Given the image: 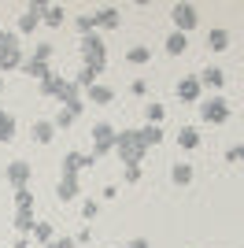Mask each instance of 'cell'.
Masks as SVG:
<instances>
[{"label":"cell","instance_id":"obj_20","mask_svg":"<svg viewBox=\"0 0 244 248\" xmlns=\"http://www.w3.org/2000/svg\"><path fill=\"white\" fill-rule=\"evenodd\" d=\"M19 71H26V74L33 78V82H45V78L52 74V67H48V63H41V60H33V56H30V60H22V67H19Z\"/></svg>","mask_w":244,"mask_h":248},{"label":"cell","instance_id":"obj_6","mask_svg":"<svg viewBox=\"0 0 244 248\" xmlns=\"http://www.w3.org/2000/svg\"><path fill=\"white\" fill-rule=\"evenodd\" d=\"M89 141H92V155L100 159V155L115 152V141H119V130H115L111 123H96V126H92V134H89Z\"/></svg>","mask_w":244,"mask_h":248},{"label":"cell","instance_id":"obj_12","mask_svg":"<svg viewBox=\"0 0 244 248\" xmlns=\"http://www.w3.org/2000/svg\"><path fill=\"white\" fill-rule=\"evenodd\" d=\"M41 11H45V4H30V8L19 15V30H15L19 37H26V33H33L41 26Z\"/></svg>","mask_w":244,"mask_h":248},{"label":"cell","instance_id":"obj_9","mask_svg":"<svg viewBox=\"0 0 244 248\" xmlns=\"http://www.w3.org/2000/svg\"><path fill=\"white\" fill-rule=\"evenodd\" d=\"M4 178H8L11 189H30V178H33V167L26 163V159H11L8 170H4Z\"/></svg>","mask_w":244,"mask_h":248},{"label":"cell","instance_id":"obj_31","mask_svg":"<svg viewBox=\"0 0 244 248\" xmlns=\"http://www.w3.org/2000/svg\"><path fill=\"white\" fill-rule=\"evenodd\" d=\"M74 26H78L81 37H85V33H96V22H92V15H78V19H74Z\"/></svg>","mask_w":244,"mask_h":248},{"label":"cell","instance_id":"obj_17","mask_svg":"<svg viewBox=\"0 0 244 248\" xmlns=\"http://www.w3.org/2000/svg\"><path fill=\"white\" fill-rule=\"evenodd\" d=\"M196 78H200L203 89H222V85H226V71H222V67H203Z\"/></svg>","mask_w":244,"mask_h":248},{"label":"cell","instance_id":"obj_35","mask_svg":"<svg viewBox=\"0 0 244 248\" xmlns=\"http://www.w3.org/2000/svg\"><path fill=\"white\" fill-rule=\"evenodd\" d=\"M122 178H126L130 186H137V182H141V167H126V170H122Z\"/></svg>","mask_w":244,"mask_h":248},{"label":"cell","instance_id":"obj_28","mask_svg":"<svg viewBox=\"0 0 244 248\" xmlns=\"http://www.w3.org/2000/svg\"><path fill=\"white\" fill-rule=\"evenodd\" d=\"M15 211H33V189H15Z\"/></svg>","mask_w":244,"mask_h":248},{"label":"cell","instance_id":"obj_23","mask_svg":"<svg viewBox=\"0 0 244 248\" xmlns=\"http://www.w3.org/2000/svg\"><path fill=\"white\" fill-rule=\"evenodd\" d=\"M163 48L170 52V56H185V48H189V37H185V33H178V30H170V33H167V41H163Z\"/></svg>","mask_w":244,"mask_h":248},{"label":"cell","instance_id":"obj_22","mask_svg":"<svg viewBox=\"0 0 244 248\" xmlns=\"http://www.w3.org/2000/svg\"><path fill=\"white\" fill-rule=\"evenodd\" d=\"M178 145H182L185 152H196V148H200V130H196V126H182V130H178Z\"/></svg>","mask_w":244,"mask_h":248},{"label":"cell","instance_id":"obj_27","mask_svg":"<svg viewBox=\"0 0 244 248\" xmlns=\"http://www.w3.org/2000/svg\"><path fill=\"white\" fill-rule=\"evenodd\" d=\"M144 119H148V126H159L163 119H167V108H163V104H148V108H144Z\"/></svg>","mask_w":244,"mask_h":248},{"label":"cell","instance_id":"obj_3","mask_svg":"<svg viewBox=\"0 0 244 248\" xmlns=\"http://www.w3.org/2000/svg\"><path fill=\"white\" fill-rule=\"evenodd\" d=\"M78 52H81V67H89V71H96V74L107 71V45H104L100 33H85Z\"/></svg>","mask_w":244,"mask_h":248},{"label":"cell","instance_id":"obj_36","mask_svg":"<svg viewBox=\"0 0 244 248\" xmlns=\"http://www.w3.org/2000/svg\"><path fill=\"white\" fill-rule=\"evenodd\" d=\"M41 248H74V237H56V241H48V245H41Z\"/></svg>","mask_w":244,"mask_h":248},{"label":"cell","instance_id":"obj_5","mask_svg":"<svg viewBox=\"0 0 244 248\" xmlns=\"http://www.w3.org/2000/svg\"><path fill=\"white\" fill-rule=\"evenodd\" d=\"M170 22H174V30H178V33L189 37V33L200 26V8L189 4V0H182V4H174V8H170Z\"/></svg>","mask_w":244,"mask_h":248},{"label":"cell","instance_id":"obj_19","mask_svg":"<svg viewBox=\"0 0 244 248\" xmlns=\"http://www.w3.org/2000/svg\"><path fill=\"white\" fill-rule=\"evenodd\" d=\"M85 100H89V104H100V108H104V104L115 100V89H111V85H104V82H96V85H89V89H85Z\"/></svg>","mask_w":244,"mask_h":248},{"label":"cell","instance_id":"obj_10","mask_svg":"<svg viewBox=\"0 0 244 248\" xmlns=\"http://www.w3.org/2000/svg\"><path fill=\"white\" fill-rule=\"evenodd\" d=\"M174 93H178V100H182V104H200L203 85H200V78H196V74H185V78H178Z\"/></svg>","mask_w":244,"mask_h":248},{"label":"cell","instance_id":"obj_24","mask_svg":"<svg viewBox=\"0 0 244 248\" xmlns=\"http://www.w3.org/2000/svg\"><path fill=\"white\" fill-rule=\"evenodd\" d=\"M15 141V115L0 108V145H11Z\"/></svg>","mask_w":244,"mask_h":248},{"label":"cell","instance_id":"obj_26","mask_svg":"<svg viewBox=\"0 0 244 248\" xmlns=\"http://www.w3.org/2000/svg\"><path fill=\"white\" fill-rule=\"evenodd\" d=\"M126 60H130L133 67H144V63L152 60V52H148V45H133V48L126 52Z\"/></svg>","mask_w":244,"mask_h":248},{"label":"cell","instance_id":"obj_38","mask_svg":"<svg viewBox=\"0 0 244 248\" xmlns=\"http://www.w3.org/2000/svg\"><path fill=\"white\" fill-rule=\"evenodd\" d=\"M15 248H33V245H30L26 237H19V241H15Z\"/></svg>","mask_w":244,"mask_h":248},{"label":"cell","instance_id":"obj_11","mask_svg":"<svg viewBox=\"0 0 244 248\" xmlns=\"http://www.w3.org/2000/svg\"><path fill=\"white\" fill-rule=\"evenodd\" d=\"M56 197H60V204L78 200L81 197V178L78 174H60V182H56Z\"/></svg>","mask_w":244,"mask_h":248},{"label":"cell","instance_id":"obj_13","mask_svg":"<svg viewBox=\"0 0 244 248\" xmlns=\"http://www.w3.org/2000/svg\"><path fill=\"white\" fill-rule=\"evenodd\" d=\"M56 134H60V130H56V123H52V119H37V123L30 126V137L37 141V145H52V141H56Z\"/></svg>","mask_w":244,"mask_h":248},{"label":"cell","instance_id":"obj_14","mask_svg":"<svg viewBox=\"0 0 244 248\" xmlns=\"http://www.w3.org/2000/svg\"><path fill=\"white\" fill-rule=\"evenodd\" d=\"M92 22H96L100 30H119L122 26V11L119 8H100V11H92Z\"/></svg>","mask_w":244,"mask_h":248},{"label":"cell","instance_id":"obj_1","mask_svg":"<svg viewBox=\"0 0 244 248\" xmlns=\"http://www.w3.org/2000/svg\"><path fill=\"white\" fill-rule=\"evenodd\" d=\"M41 93L52 96V100H60L63 108H71V104L81 100V89L74 85V78H63V74H56V71H52L48 78L41 82Z\"/></svg>","mask_w":244,"mask_h":248},{"label":"cell","instance_id":"obj_40","mask_svg":"<svg viewBox=\"0 0 244 248\" xmlns=\"http://www.w3.org/2000/svg\"><path fill=\"white\" fill-rule=\"evenodd\" d=\"M119 248H133V245H119Z\"/></svg>","mask_w":244,"mask_h":248},{"label":"cell","instance_id":"obj_41","mask_svg":"<svg viewBox=\"0 0 244 248\" xmlns=\"http://www.w3.org/2000/svg\"><path fill=\"white\" fill-rule=\"evenodd\" d=\"M0 30H4V26H0Z\"/></svg>","mask_w":244,"mask_h":248},{"label":"cell","instance_id":"obj_30","mask_svg":"<svg viewBox=\"0 0 244 248\" xmlns=\"http://www.w3.org/2000/svg\"><path fill=\"white\" fill-rule=\"evenodd\" d=\"M30 56H33V60H41V63H52V56H56V48H52V45H48V41H41V45H37V48H33V52H30Z\"/></svg>","mask_w":244,"mask_h":248},{"label":"cell","instance_id":"obj_18","mask_svg":"<svg viewBox=\"0 0 244 248\" xmlns=\"http://www.w3.org/2000/svg\"><path fill=\"white\" fill-rule=\"evenodd\" d=\"M229 41H233V37H229L226 26H211V30H207V48H211V52H226Z\"/></svg>","mask_w":244,"mask_h":248},{"label":"cell","instance_id":"obj_15","mask_svg":"<svg viewBox=\"0 0 244 248\" xmlns=\"http://www.w3.org/2000/svg\"><path fill=\"white\" fill-rule=\"evenodd\" d=\"M193 178H196V167L193 163H174L170 167V182L178 189H189V186H193Z\"/></svg>","mask_w":244,"mask_h":248},{"label":"cell","instance_id":"obj_2","mask_svg":"<svg viewBox=\"0 0 244 248\" xmlns=\"http://www.w3.org/2000/svg\"><path fill=\"white\" fill-rule=\"evenodd\" d=\"M115 155H119L126 167H141V159L148 155V148H144V141H141V130H119Z\"/></svg>","mask_w":244,"mask_h":248},{"label":"cell","instance_id":"obj_25","mask_svg":"<svg viewBox=\"0 0 244 248\" xmlns=\"http://www.w3.org/2000/svg\"><path fill=\"white\" fill-rule=\"evenodd\" d=\"M141 141H144V148L163 145V126H148V123H144L141 126Z\"/></svg>","mask_w":244,"mask_h":248},{"label":"cell","instance_id":"obj_33","mask_svg":"<svg viewBox=\"0 0 244 248\" xmlns=\"http://www.w3.org/2000/svg\"><path fill=\"white\" fill-rule=\"evenodd\" d=\"M96 211H100V204H96V200H85V204H81V218H85V222H89V218H96Z\"/></svg>","mask_w":244,"mask_h":248},{"label":"cell","instance_id":"obj_21","mask_svg":"<svg viewBox=\"0 0 244 248\" xmlns=\"http://www.w3.org/2000/svg\"><path fill=\"white\" fill-rule=\"evenodd\" d=\"M81 108H85V100H78V104H71V108H63L52 123H56V130H67V126H74V119L81 115Z\"/></svg>","mask_w":244,"mask_h":248},{"label":"cell","instance_id":"obj_7","mask_svg":"<svg viewBox=\"0 0 244 248\" xmlns=\"http://www.w3.org/2000/svg\"><path fill=\"white\" fill-rule=\"evenodd\" d=\"M200 119H203V123H211V126L229 123V104H226L222 96H211V100H203V104H200Z\"/></svg>","mask_w":244,"mask_h":248},{"label":"cell","instance_id":"obj_34","mask_svg":"<svg viewBox=\"0 0 244 248\" xmlns=\"http://www.w3.org/2000/svg\"><path fill=\"white\" fill-rule=\"evenodd\" d=\"M130 93L133 96H144V93H148V82H144V78H133V82H130Z\"/></svg>","mask_w":244,"mask_h":248},{"label":"cell","instance_id":"obj_8","mask_svg":"<svg viewBox=\"0 0 244 248\" xmlns=\"http://www.w3.org/2000/svg\"><path fill=\"white\" fill-rule=\"evenodd\" d=\"M92 167H96V155L92 152H67L63 163H60V174H78L81 178V170H92Z\"/></svg>","mask_w":244,"mask_h":248},{"label":"cell","instance_id":"obj_29","mask_svg":"<svg viewBox=\"0 0 244 248\" xmlns=\"http://www.w3.org/2000/svg\"><path fill=\"white\" fill-rule=\"evenodd\" d=\"M33 237H37L41 245H48V241H56V226H52V222H37V226H33Z\"/></svg>","mask_w":244,"mask_h":248},{"label":"cell","instance_id":"obj_37","mask_svg":"<svg viewBox=\"0 0 244 248\" xmlns=\"http://www.w3.org/2000/svg\"><path fill=\"white\" fill-rule=\"evenodd\" d=\"M130 245H133V248H152V245H148V237H133Z\"/></svg>","mask_w":244,"mask_h":248},{"label":"cell","instance_id":"obj_42","mask_svg":"<svg viewBox=\"0 0 244 248\" xmlns=\"http://www.w3.org/2000/svg\"><path fill=\"white\" fill-rule=\"evenodd\" d=\"M241 119H244V115H241Z\"/></svg>","mask_w":244,"mask_h":248},{"label":"cell","instance_id":"obj_16","mask_svg":"<svg viewBox=\"0 0 244 248\" xmlns=\"http://www.w3.org/2000/svg\"><path fill=\"white\" fill-rule=\"evenodd\" d=\"M41 22H45V26H52V30H60L63 22H67V8H63V4H45Z\"/></svg>","mask_w":244,"mask_h":248},{"label":"cell","instance_id":"obj_32","mask_svg":"<svg viewBox=\"0 0 244 248\" xmlns=\"http://www.w3.org/2000/svg\"><path fill=\"white\" fill-rule=\"evenodd\" d=\"M226 163H244V141H237V145L226 148Z\"/></svg>","mask_w":244,"mask_h":248},{"label":"cell","instance_id":"obj_39","mask_svg":"<svg viewBox=\"0 0 244 248\" xmlns=\"http://www.w3.org/2000/svg\"><path fill=\"white\" fill-rule=\"evenodd\" d=\"M0 93H4V78H0Z\"/></svg>","mask_w":244,"mask_h":248},{"label":"cell","instance_id":"obj_4","mask_svg":"<svg viewBox=\"0 0 244 248\" xmlns=\"http://www.w3.org/2000/svg\"><path fill=\"white\" fill-rule=\"evenodd\" d=\"M22 60V37L15 30H0V71H19Z\"/></svg>","mask_w":244,"mask_h":248}]
</instances>
